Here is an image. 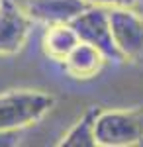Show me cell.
Wrapping results in <instances>:
<instances>
[{
	"instance_id": "7",
	"label": "cell",
	"mask_w": 143,
	"mask_h": 147,
	"mask_svg": "<svg viewBox=\"0 0 143 147\" xmlns=\"http://www.w3.org/2000/svg\"><path fill=\"white\" fill-rule=\"evenodd\" d=\"M106 61H110V59L104 55L98 47L90 45L86 41H78V45L63 61V69L71 79L90 80L102 73Z\"/></svg>"
},
{
	"instance_id": "6",
	"label": "cell",
	"mask_w": 143,
	"mask_h": 147,
	"mask_svg": "<svg viewBox=\"0 0 143 147\" xmlns=\"http://www.w3.org/2000/svg\"><path fill=\"white\" fill-rule=\"evenodd\" d=\"M90 6V0H26L24 8L33 22L55 26L71 24Z\"/></svg>"
},
{
	"instance_id": "8",
	"label": "cell",
	"mask_w": 143,
	"mask_h": 147,
	"mask_svg": "<svg viewBox=\"0 0 143 147\" xmlns=\"http://www.w3.org/2000/svg\"><path fill=\"white\" fill-rule=\"evenodd\" d=\"M78 41L80 39L71 24H55V26H47L41 39V47L51 61L63 63L69 53L78 45Z\"/></svg>"
},
{
	"instance_id": "9",
	"label": "cell",
	"mask_w": 143,
	"mask_h": 147,
	"mask_svg": "<svg viewBox=\"0 0 143 147\" xmlns=\"http://www.w3.org/2000/svg\"><path fill=\"white\" fill-rule=\"evenodd\" d=\"M100 110L102 108L98 106H90L63 136V139L59 141V147H98L96 145V118Z\"/></svg>"
},
{
	"instance_id": "3",
	"label": "cell",
	"mask_w": 143,
	"mask_h": 147,
	"mask_svg": "<svg viewBox=\"0 0 143 147\" xmlns=\"http://www.w3.org/2000/svg\"><path fill=\"white\" fill-rule=\"evenodd\" d=\"M110 10L112 37L121 55V61L143 65V16L133 8H108Z\"/></svg>"
},
{
	"instance_id": "10",
	"label": "cell",
	"mask_w": 143,
	"mask_h": 147,
	"mask_svg": "<svg viewBox=\"0 0 143 147\" xmlns=\"http://www.w3.org/2000/svg\"><path fill=\"white\" fill-rule=\"evenodd\" d=\"M90 2L106 6V8H135L143 4V0H90Z\"/></svg>"
},
{
	"instance_id": "4",
	"label": "cell",
	"mask_w": 143,
	"mask_h": 147,
	"mask_svg": "<svg viewBox=\"0 0 143 147\" xmlns=\"http://www.w3.org/2000/svg\"><path fill=\"white\" fill-rule=\"evenodd\" d=\"M71 26L75 28L80 41H86L90 45L98 47L110 61L112 59L121 61V55L118 51V47H116V43H114V37H112L110 10L106 6L92 4L88 10H84L78 16L77 20H73Z\"/></svg>"
},
{
	"instance_id": "1",
	"label": "cell",
	"mask_w": 143,
	"mask_h": 147,
	"mask_svg": "<svg viewBox=\"0 0 143 147\" xmlns=\"http://www.w3.org/2000/svg\"><path fill=\"white\" fill-rule=\"evenodd\" d=\"M55 106V96L45 90L16 88L0 94V134L20 131L41 122Z\"/></svg>"
},
{
	"instance_id": "2",
	"label": "cell",
	"mask_w": 143,
	"mask_h": 147,
	"mask_svg": "<svg viewBox=\"0 0 143 147\" xmlns=\"http://www.w3.org/2000/svg\"><path fill=\"white\" fill-rule=\"evenodd\" d=\"M143 143V108L100 110L96 118L98 147H132Z\"/></svg>"
},
{
	"instance_id": "5",
	"label": "cell",
	"mask_w": 143,
	"mask_h": 147,
	"mask_svg": "<svg viewBox=\"0 0 143 147\" xmlns=\"http://www.w3.org/2000/svg\"><path fill=\"white\" fill-rule=\"evenodd\" d=\"M32 22L26 8L14 0H0V57H14L22 51L30 37Z\"/></svg>"
},
{
	"instance_id": "11",
	"label": "cell",
	"mask_w": 143,
	"mask_h": 147,
	"mask_svg": "<svg viewBox=\"0 0 143 147\" xmlns=\"http://www.w3.org/2000/svg\"><path fill=\"white\" fill-rule=\"evenodd\" d=\"M18 139V131H4L0 134V145H14Z\"/></svg>"
}]
</instances>
